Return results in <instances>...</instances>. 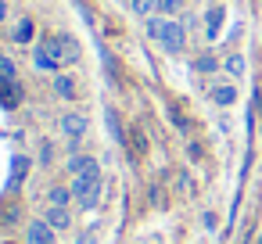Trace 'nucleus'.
Returning a JSON list of instances; mask_svg holds the SVG:
<instances>
[{
  "instance_id": "f257e3e1",
  "label": "nucleus",
  "mask_w": 262,
  "mask_h": 244,
  "mask_svg": "<svg viewBox=\"0 0 262 244\" xmlns=\"http://www.w3.org/2000/svg\"><path fill=\"white\" fill-rule=\"evenodd\" d=\"M69 165H72V172H76V180H72V197L79 201V208H83V212L97 208V201H101V190H104L101 165H97L94 158H72Z\"/></svg>"
},
{
  "instance_id": "f03ea898",
  "label": "nucleus",
  "mask_w": 262,
  "mask_h": 244,
  "mask_svg": "<svg viewBox=\"0 0 262 244\" xmlns=\"http://www.w3.org/2000/svg\"><path fill=\"white\" fill-rule=\"evenodd\" d=\"M147 36H155L169 54L183 51V43H187L183 26H180V22H172V18H151V22H147Z\"/></svg>"
},
{
  "instance_id": "7ed1b4c3",
  "label": "nucleus",
  "mask_w": 262,
  "mask_h": 244,
  "mask_svg": "<svg viewBox=\"0 0 262 244\" xmlns=\"http://www.w3.org/2000/svg\"><path fill=\"white\" fill-rule=\"evenodd\" d=\"M33 61H36V69H43V72H58V69L65 65L61 40H47V43H40L36 54H33Z\"/></svg>"
},
{
  "instance_id": "20e7f679",
  "label": "nucleus",
  "mask_w": 262,
  "mask_h": 244,
  "mask_svg": "<svg viewBox=\"0 0 262 244\" xmlns=\"http://www.w3.org/2000/svg\"><path fill=\"white\" fill-rule=\"evenodd\" d=\"M26 244H54V226H51L47 219L29 223V230H26Z\"/></svg>"
},
{
  "instance_id": "39448f33",
  "label": "nucleus",
  "mask_w": 262,
  "mask_h": 244,
  "mask_svg": "<svg viewBox=\"0 0 262 244\" xmlns=\"http://www.w3.org/2000/svg\"><path fill=\"white\" fill-rule=\"evenodd\" d=\"M61 129H65V137L79 140V137L86 133V119H83V115H65V119H61Z\"/></svg>"
},
{
  "instance_id": "423d86ee",
  "label": "nucleus",
  "mask_w": 262,
  "mask_h": 244,
  "mask_svg": "<svg viewBox=\"0 0 262 244\" xmlns=\"http://www.w3.org/2000/svg\"><path fill=\"white\" fill-rule=\"evenodd\" d=\"M26 172H29V158L26 154H15L11 158V180H8V187H18L26 180Z\"/></svg>"
},
{
  "instance_id": "0eeeda50",
  "label": "nucleus",
  "mask_w": 262,
  "mask_h": 244,
  "mask_svg": "<svg viewBox=\"0 0 262 244\" xmlns=\"http://www.w3.org/2000/svg\"><path fill=\"white\" fill-rule=\"evenodd\" d=\"M43 219H47V223H51V226H54V230H65V226H69V223H72V215H69V208H58V205H51V208H47V215H43Z\"/></svg>"
},
{
  "instance_id": "6e6552de",
  "label": "nucleus",
  "mask_w": 262,
  "mask_h": 244,
  "mask_svg": "<svg viewBox=\"0 0 262 244\" xmlns=\"http://www.w3.org/2000/svg\"><path fill=\"white\" fill-rule=\"evenodd\" d=\"M205 18H208V22H205V29H208V40H215V36H219V26H223V18H226V11H223V8H212Z\"/></svg>"
},
{
  "instance_id": "1a4fd4ad",
  "label": "nucleus",
  "mask_w": 262,
  "mask_h": 244,
  "mask_svg": "<svg viewBox=\"0 0 262 244\" xmlns=\"http://www.w3.org/2000/svg\"><path fill=\"white\" fill-rule=\"evenodd\" d=\"M54 90H58L65 101H72V97H76V83H72V76H58V79H54Z\"/></svg>"
},
{
  "instance_id": "9d476101",
  "label": "nucleus",
  "mask_w": 262,
  "mask_h": 244,
  "mask_svg": "<svg viewBox=\"0 0 262 244\" xmlns=\"http://www.w3.org/2000/svg\"><path fill=\"white\" fill-rule=\"evenodd\" d=\"M212 101L226 108V104H233V101H237V90H233V86H215V90H212Z\"/></svg>"
},
{
  "instance_id": "9b49d317",
  "label": "nucleus",
  "mask_w": 262,
  "mask_h": 244,
  "mask_svg": "<svg viewBox=\"0 0 262 244\" xmlns=\"http://www.w3.org/2000/svg\"><path fill=\"white\" fill-rule=\"evenodd\" d=\"M69 197H72V190H65V187H51V194H47V201L58 208H69Z\"/></svg>"
},
{
  "instance_id": "f8f14e48",
  "label": "nucleus",
  "mask_w": 262,
  "mask_h": 244,
  "mask_svg": "<svg viewBox=\"0 0 262 244\" xmlns=\"http://www.w3.org/2000/svg\"><path fill=\"white\" fill-rule=\"evenodd\" d=\"M15 40H18V43H29V40H33V18H22V22L15 26Z\"/></svg>"
},
{
  "instance_id": "ddd939ff",
  "label": "nucleus",
  "mask_w": 262,
  "mask_h": 244,
  "mask_svg": "<svg viewBox=\"0 0 262 244\" xmlns=\"http://www.w3.org/2000/svg\"><path fill=\"white\" fill-rule=\"evenodd\" d=\"M18 79V72H15V65L8 61V58H0V83H15Z\"/></svg>"
},
{
  "instance_id": "4468645a",
  "label": "nucleus",
  "mask_w": 262,
  "mask_h": 244,
  "mask_svg": "<svg viewBox=\"0 0 262 244\" xmlns=\"http://www.w3.org/2000/svg\"><path fill=\"white\" fill-rule=\"evenodd\" d=\"M61 51H65V61H76L79 58V47H76L72 36H61Z\"/></svg>"
},
{
  "instance_id": "2eb2a0df",
  "label": "nucleus",
  "mask_w": 262,
  "mask_h": 244,
  "mask_svg": "<svg viewBox=\"0 0 262 244\" xmlns=\"http://www.w3.org/2000/svg\"><path fill=\"white\" fill-rule=\"evenodd\" d=\"M226 72H230V76H244V58H241V54H230V58H226Z\"/></svg>"
},
{
  "instance_id": "dca6fc26",
  "label": "nucleus",
  "mask_w": 262,
  "mask_h": 244,
  "mask_svg": "<svg viewBox=\"0 0 262 244\" xmlns=\"http://www.w3.org/2000/svg\"><path fill=\"white\" fill-rule=\"evenodd\" d=\"M155 8H158V0H133V11H137L140 18H147Z\"/></svg>"
},
{
  "instance_id": "f3484780",
  "label": "nucleus",
  "mask_w": 262,
  "mask_h": 244,
  "mask_svg": "<svg viewBox=\"0 0 262 244\" xmlns=\"http://www.w3.org/2000/svg\"><path fill=\"white\" fill-rule=\"evenodd\" d=\"M180 8H183V0H158V11L162 15H176Z\"/></svg>"
},
{
  "instance_id": "a211bd4d",
  "label": "nucleus",
  "mask_w": 262,
  "mask_h": 244,
  "mask_svg": "<svg viewBox=\"0 0 262 244\" xmlns=\"http://www.w3.org/2000/svg\"><path fill=\"white\" fill-rule=\"evenodd\" d=\"M198 69H201V72H212V69H215V61H212V58H201V61H198Z\"/></svg>"
},
{
  "instance_id": "6ab92c4d",
  "label": "nucleus",
  "mask_w": 262,
  "mask_h": 244,
  "mask_svg": "<svg viewBox=\"0 0 262 244\" xmlns=\"http://www.w3.org/2000/svg\"><path fill=\"white\" fill-rule=\"evenodd\" d=\"M76 244H97V237L94 233H83V237H76Z\"/></svg>"
},
{
  "instance_id": "aec40b11",
  "label": "nucleus",
  "mask_w": 262,
  "mask_h": 244,
  "mask_svg": "<svg viewBox=\"0 0 262 244\" xmlns=\"http://www.w3.org/2000/svg\"><path fill=\"white\" fill-rule=\"evenodd\" d=\"M8 18V4H4V0H0V22H4Z\"/></svg>"
},
{
  "instance_id": "412c9836",
  "label": "nucleus",
  "mask_w": 262,
  "mask_h": 244,
  "mask_svg": "<svg viewBox=\"0 0 262 244\" xmlns=\"http://www.w3.org/2000/svg\"><path fill=\"white\" fill-rule=\"evenodd\" d=\"M137 244H158V237H144V240H137Z\"/></svg>"
}]
</instances>
